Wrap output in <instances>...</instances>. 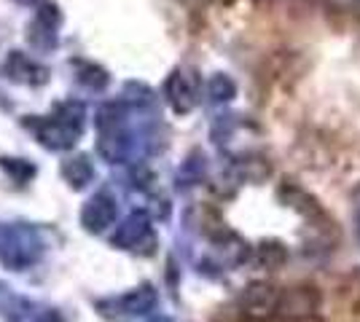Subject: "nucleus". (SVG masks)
I'll return each instance as SVG.
<instances>
[{"label": "nucleus", "instance_id": "nucleus-1", "mask_svg": "<svg viewBox=\"0 0 360 322\" xmlns=\"http://www.w3.org/2000/svg\"><path fill=\"white\" fill-rule=\"evenodd\" d=\"M280 293L283 288H274L266 282L250 285L242 293L240 298V311L245 320L250 322H269L277 320V309H280Z\"/></svg>", "mask_w": 360, "mask_h": 322}, {"label": "nucleus", "instance_id": "nucleus-2", "mask_svg": "<svg viewBox=\"0 0 360 322\" xmlns=\"http://www.w3.org/2000/svg\"><path fill=\"white\" fill-rule=\"evenodd\" d=\"M320 309V293L312 285H293L283 288L280 293V309H277V320L283 322H304L315 317Z\"/></svg>", "mask_w": 360, "mask_h": 322}, {"label": "nucleus", "instance_id": "nucleus-3", "mask_svg": "<svg viewBox=\"0 0 360 322\" xmlns=\"http://www.w3.org/2000/svg\"><path fill=\"white\" fill-rule=\"evenodd\" d=\"M352 215H355V223H358V231H360V185L355 188V194H352Z\"/></svg>", "mask_w": 360, "mask_h": 322}]
</instances>
